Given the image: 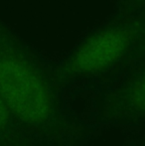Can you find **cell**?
<instances>
[{"label":"cell","mask_w":145,"mask_h":146,"mask_svg":"<svg viewBox=\"0 0 145 146\" xmlns=\"http://www.w3.org/2000/svg\"><path fill=\"white\" fill-rule=\"evenodd\" d=\"M8 45L0 41V94L22 120L44 122L52 112L48 88L36 70Z\"/></svg>","instance_id":"cell-1"},{"label":"cell","mask_w":145,"mask_h":146,"mask_svg":"<svg viewBox=\"0 0 145 146\" xmlns=\"http://www.w3.org/2000/svg\"><path fill=\"white\" fill-rule=\"evenodd\" d=\"M133 32L122 27H112L91 36L73 54L69 71L77 74L95 73L115 63L130 46Z\"/></svg>","instance_id":"cell-2"},{"label":"cell","mask_w":145,"mask_h":146,"mask_svg":"<svg viewBox=\"0 0 145 146\" xmlns=\"http://www.w3.org/2000/svg\"><path fill=\"white\" fill-rule=\"evenodd\" d=\"M126 98L131 108L140 113H145V74L130 86Z\"/></svg>","instance_id":"cell-3"},{"label":"cell","mask_w":145,"mask_h":146,"mask_svg":"<svg viewBox=\"0 0 145 146\" xmlns=\"http://www.w3.org/2000/svg\"><path fill=\"white\" fill-rule=\"evenodd\" d=\"M9 108H8L6 102H4L3 98L0 94V129H2L6 125L8 121L9 115Z\"/></svg>","instance_id":"cell-4"},{"label":"cell","mask_w":145,"mask_h":146,"mask_svg":"<svg viewBox=\"0 0 145 146\" xmlns=\"http://www.w3.org/2000/svg\"><path fill=\"white\" fill-rule=\"evenodd\" d=\"M136 1H138L139 3H141V4H145V0H136Z\"/></svg>","instance_id":"cell-5"}]
</instances>
